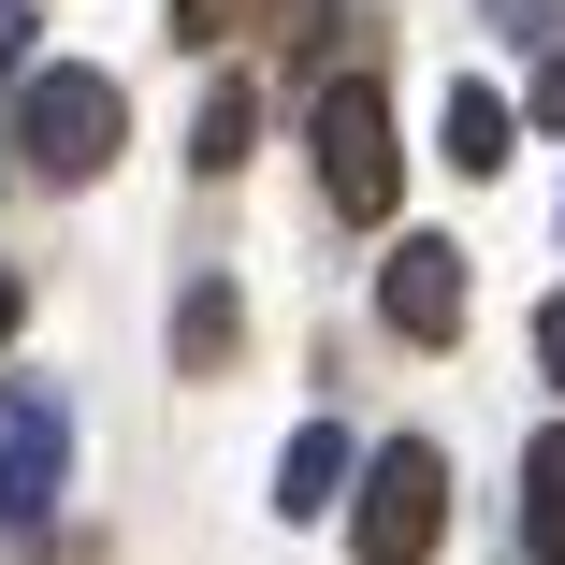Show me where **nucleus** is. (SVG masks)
<instances>
[{
    "label": "nucleus",
    "instance_id": "nucleus-1",
    "mask_svg": "<svg viewBox=\"0 0 565 565\" xmlns=\"http://www.w3.org/2000/svg\"><path fill=\"white\" fill-rule=\"evenodd\" d=\"M117 131H131L117 73H87V58H58V73H15V160H30L44 189H87L102 160H117Z\"/></svg>",
    "mask_w": 565,
    "mask_h": 565
},
{
    "label": "nucleus",
    "instance_id": "nucleus-2",
    "mask_svg": "<svg viewBox=\"0 0 565 565\" xmlns=\"http://www.w3.org/2000/svg\"><path fill=\"white\" fill-rule=\"evenodd\" d=\"M305 131H319V189H333V217H392L406 160H392V102H377V73H363V58H349V73H319Z\"/></svg>",
    "mask_w": 565,
    "mask_h": 565
},
{
    "label": "nucleus",
    "instance_id": "nucleus-3",
    "mask_svg": "<svg viewBox=\"0 0 565 565\" xmlns=\"http://www.w3.org/2000/svg\"><path fill=\"white\" fill-rule=\"evenodd\" d=\"M435 536H449V449H435V435H392L377 465H363L349 551H363V565H435Z\"/></svg>",
    "mask_w": 565,
    "mask_h": 565
},
{
    "label": "nucleus",
    "instance_id": "nucleus-4",
    "mask_svg": "<svg viewBox=\"0 0 565 565\" xmlns=\"http://www.w3.org/2000/svg\"><path fill=\"white\" fill-rule=\"evenodd\" d=\"M58 479H73V406L58 392H0V522H44L58 508Z\"/></svg>",
    "mask_w": 565,
    "mask_h": 565
},
{
    "label": "nucleus",
    "instance_id": "nucleus-5",
    "mask_svg": "<svg viewBox=\"0 0 565 565\" xmlns=\"http://www.w3.org/2000/svg\"><path fill=\"white\" fill-rule=\"evenodd\" d=\"M465 305H479L465 247H392V262H377V319L406 333V349H449V333H465Z\"/></svg>",
    "mask_w": 565,
    "mask_h": 565
},
{
    "label": "nucleus",
    "instance_id": "nucleus-6",
    "mask_svg": "<svg viewBox=\"0 0 565 565\" xmlns=\"http://www.w3.org/2000/svg\"><path fill=\"white\" fill-rule=\"evenodd\" d=\"M435 146H449V174H508V146H522V117L493 87H449V117H435Z\"/></svg>",
    "mask_w": 565,
    "mask_h": 565
},
{
    "label": "nucleus",
    "instance_id": "nucleus-7",
    "mask_svg": "<svg viewBox=\"0 0 565 565\" xmlns=\"http://www.w3.org/2000/svg\"><path fill=\"white\" fill-rule=\"evenodd\" d=\"M522 565H565V420L522 449Z\"/></svg>",
    "mask_w": 565,
    "mask_h": 565
},
{
    "label": "nucleus",
    "instance_id": "nucleus-8",
    "mask_svg": "<svg viewBox=\"0 0 565 565\" xmlns=\"http://www.w3.org/2000/svg\"><path fill=\"white\" fill-rule=\"evenodd\" d=\"M333 493H349V435L305 420V435H290V465H276V508H290V522H319Z\"/></svg>",
    "mask_w": 565,
    "mask_h": 565
},
{
    "label": "nucleus",
    "instance_id": "nucleus-9",
    "mask_svg": "<svg viewBox=\"0 0 565 565\" xmlns=\"http://www.w3.org/2000/svg\"><path fill=\"white\" fill-rule=\"evenodd\" d=\"M233 333H247V319H233V290L203 276V290L174 305V363H189V377H217V363H233Z\"/></svg>",
    "mask_w": 565,
    "mask_h": 565
},
{
    "label": "nucleus",
    "instance_id": "nucleus-10",
    "mask_svg": "<svg viewBox=\"0 0 565 565\" xmlns=\"http://www.w3.org/2000/svg\"><path fill=\"white\" fill-rule=\"evenodd\" d=\"M247 131H262V102H247V87H217V102H203V131H189V160H203V174H233Z\"/></svg>",
    "mask_w": 565,
    "mask_h": 565
},
{
    "label": "nucleus",
    "instance_id": "nucleus-11",
    "mask_svg": "<svg viewBox=\"0 0 565 565\" xmlns=\"http://www.w3.org/2000/svg\"><path fill=\"white\" fill-rule=\"evenodd\" d=\"M233 15L247 0H174V44H233Z\"/></svg>",
    "mask_w": 565,
    "mask_h": 565
},
{
    "label": "nucleus",
    "instance_id": "nucleus-12",
    "mask_svg": "<svg viewBox=\"0 0 565 565\" xmlns=\"http://www.w3.org/2000/svg\"><path fill=\"white\" fill-rule=\"evenodd\" d=\"M536 131H565V44L536 58Z\"/></svg>",
    "mask_w": 565,
    "mask_h": 565
},
{
    "label": "nucleus",
    "instance_id": "nucleus-13",
    "mask_svg": "<svg viewBox=\"0 0 565 565\" xmlns=\"http://www.w3.org/2000/svg\"><path fill=\"white\" fill-rule=\"evenodd\" d=\"M536 363H551V377H565V290H551V305H536Z\"/></svg>",
    "mask_w": 565,
    "mask_h": 565
},
{
    "label": "nucleus",
    "instance_id": "nucleus-14",
    "mask_svg": "<svg viewBox=\"0 0 565 565\" xmlns=\"http://www.w3.org/2000/svg\"><path fill=\"white\" fill-rule=\"evenodd\" d=\"M15 319H30V276H15V262H0V349H15Z\"/></svg>",
    "mask_w": 565,
    "mask_h": 565
},
{
    "label": "nucleus",
    "instance_id": "nucleus-15",
    "mask_svg": "<svg viewBox=\"0 0 565 565\" xmlns=\"http://www.w3.org/2000/svg\"><path fill=\"white\" fill-rule=\"evenodd\" d=\"M493 30H551V0H493Z\"/></svg>",
    "mask_w": 565,
    "mask_h": 565
}]
</instances>
